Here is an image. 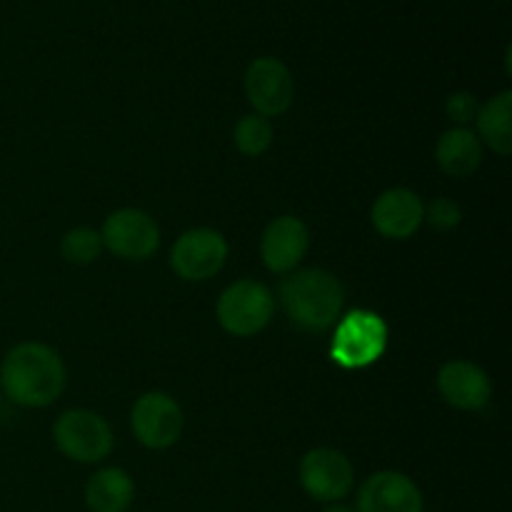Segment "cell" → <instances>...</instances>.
I'll return each instance as SVG.
<instances>
[{"label": "cell", "instance_id": "obj_1", "mask_svg": "<svg viewBox=\"0 0 512 512\" xmlns=\"http://www.w3.org/2000/svg\"><path fill=\"white\" fill-rule=\"evenodd\" d=\"M0 388L23 408H45L65 390V365L50 345L20 343L0 365Z\"/></svg>", "mask_w": 512, "mask_h": 512}, {"label": "cell", "instance_id": "obj_2", "mask_svg": "<svg viewBox=\"0 0 512 512\" xmlns=\"http://www.w3.org/2000/svg\"><path fill=\"white\" fill-rule=\"evenodd\" d=\"M280 300L295 328L303 333H325L340 320L345 290L328 270L308 268L283 280Z\"/></svg>", "mask_w": 512, "mask_h": 512}, {"label": "cell", "instance_id": "obj_3", "mask_svg": "<svg viewBox=\"0 0 512 512\" xmlns=\"http://www.w3.org/2000/svg\"><path fill=\"white\" fill-rule=\"evenodd\" d=\"M388 350V323L373 310H350L335 323L330 358L343 370H363Z\"/></svg>", "mask_w": 512, "mask_h": 512}, {"label": "cell", "instance_id": "obj_4", "mask_svg": "<svg viewBox=\"0 0 512 512\" xmlns=\"http://www.w3.org/2000/svg\"><path fill=\"white\" fill-rule=\"evenodd\" d=\"M273 293L258 280H235L218 300V323L235 338H253L270 323Z\"/></svg>", "mask_w": 512, "mask_h": 512}, {"label": "cell", "instance_id": "obj_5", "mask_svg": "<svg viewBox=\"0 0 512 512\" xmlns=\"http://www.w3.org/2000/svg\"><path fill=\"white\" fill-rule=\"evenodd\" d=\"M55 445L65 458L75 463H100L113 450V430L103 415L93 410H68L58 418L53 428Z\"/></svg>", "mask_w": 512, "mask_h": 512}, {"label": "cell", "instance_id": "obj_6", "mask_svg": "<svg viewBox=\"0 0 512 512\" xmlns=\"http://www.w3.org/2000/svg\"><path fill=\"white\" fill-rule=\"evenodd\" d=\"M228 240L213 228H195L180 235L170 250V268L188 283H203L223 270Z\"/></svg>", "mask_w": 512, "mask_h": 512}, {"label": "cell", "instance_id": "obj_7", "mask_svg": "<svg viewBox=\"0 0 512 512\" xmlns=\"http://www.w3.org/2000/svg\"><path fill=\"white\" fill-rule=\"evenodd\" d=\"M300 485L318 503H340L355 485V468L348 455L333 448H315L300 460Z\"/></svg>", "mask_w": 512, "mask_h": 512}, {"label": "cell", "instance_id": "obj_8", "mask_svg": "<svg viewBox=\"0 0 512 512\" xmlns=\"http://www.w3.org/2000/svg\"><path fill=\"white\" fill-rule=\"evenodd\" d=\"M103 248L123 260H148L160 248V228L145 210L123 208L108 215L100 230Z\"/></svg>", "mask_w": 512, "mask_h": 512}, {"label": "cell", "instance_id": "obj_9", "mask_svg": "<svg viewBox=\"0 0 512 512\" xmlns=\"http://www.w3.org/2000/svg\"><path fill=\"white\" fill-rule=\"evenodd\" d=\"M183 410L170 398L168 393H145L135 400L133 413H130V425L140 445L150 450H165L178 443L183 433Z\"/></svg>", "mask_w": 512, "mask_h": 512}, {"label": "cell", "instance_id": "obj_10", "mask_svg": "<svg viewBox=\"0 0 512 512\" xmlns=\"http://www.w3.org/2000/svg\"><path fill=\"white\" fill-rule=\"evenodd\" d=\"M245 95L263 118H278L293 105L295 83L288 65L278 58H255L245 70Z\"/></svg>", "mask_w": 512, "mask_h": 512}, {"label": "cell", "instance_id": "obj_11", "mask_svg": "<svg viewBox=\"0 0 512 512\" xmlns=\"http://www.w3.org/2000/svg\"><path fill=\"white\" fill-rule=\"evenodd\" d=\"M358 512H425V500L413 478L398 470L370 475L358 490Z\"/></svg>", "mask_w": 512, "mask_h": 512}, {"label": "cell", "instance_id": "obj_12", "mask_svg": "<svg viewBox=\"0 0 512 512\" xmlns=\"http://www.w3.org/2000/svg\"><path fill=\"white\" fill-rule=\"evenodd\" d=\"M310 248V230L295 215H280L265 228L260 240V255L270 273H293Z\"/></svg>", "mask_w": 512, "mask_h": 512}, {"label": "cell", "instance_id": "obj_13", "mask_svg": "<svg viewBox=\"0 0 512 512\" xmlns=\"http://www.w3.org/2000/svg\"><path fill=\"white\" fill-rule=\"evenodd\" d=\"M375 230L388 240L413 238L425 223V205L418 193L408 188H390L373 205Z\"/></svg>", "mask_w": 512, "mask_h": 512}, {"label": "cell", "instance_id": "obj_14", "mask_svg": "<svg viewBox=\"0 0 512 512\" xmlns=\"http://www.w3.org/2000/svg\"><path fill=\"white\" fill-rule=\"evenodd\" d=\"M438 390L458 410H480L493 398V383L480 365L470 360H450L438 373Z\"/></svg>", "mask_w": 512, "mask_h": 512}, {"label": "cell", "instance_id": "obj_15", "mask_svg": "<svg viewBox=\"0 0 512 512\" xmlns=\"http://www.w3.org/2000/svg\"><path fill=\"white\" fill-rule=\"evenodd\" d=\"M435 160H438L440 170L448 173L450 178H468L480 168L483 143H480L473 130L450 128L440 135Z\"/></svg>", "mask_w": 512, "mask_h": 512}, {"label": "cell", "instance_id": "obj_16", "mask_svg": "<svg viewBox=\"0 0 512 512\" xmlns=\"http://www.w3.org/2000/svg\"><path fill=\"white\" fill-rule=\"evenodd\" d=\"M135 500V483L123 468H103L85 485L90 512H128Z\"/></svg>", "mask_w": 512, "mask_h": 512}, {"label": "cell", "instance_id": "obj_17", "mask_svg": "<svg viewBox=\"0 0 512 512\" xmlns=\"http://www.w3.org/2000/svg\"><path fill=\"white\" fill-rule=\"evenodd\" d=\"M512 93L503 90L500 95H495L493 100L478 108L475 115V123H478V140L488 145L490 150H495L498 155H510L512 153Z\"/></svg>", "mask_w": 512, "mask_h": 512}, {"label": "cell", "instance_id": "obj_18", "mask_svg": "<svg viewBox=\"0 0 512 512\" xmlns=\"http://www.w3.org/2000/svg\"><path fill=\"white\" fill-rule=\"evenodd\" d=\"M233 140L240 153L258 158V155H263L273 145V125H270L268 118L258 113L243 115L238 125H235Z\"/></svg>", "mask_w": 512, "mask_h": 512}, {"label": "cell", "instance_id": "obj_19", "mask_svg": "<svg viewBox=\"0 0 512 512\" xmlns=\"http://www.w3.org/2000/svg\"><path fill=\"white\" fill-rule=\"evenodd\" d=\"M60 253L73 265H90L103 253V238L95 228H73L60 240Z\"/></svg>", "mask_w": 512, "mask_h": 512}, {"label": "cell", "instance_id": "obj_20", "mask_svg": "<svg viewBox=\"0 0 512 512\" xmlns=\"http://www.w3.org/2000/svg\"><path fill=\"white\" fill-rule=\"evenodd\" d=\"M425 220L430 223V228L440 230V233H448V230L458 228L460 220H463V210L455 200L450 198H435L433 203L425 208Z\"/></svg>", "mask_w": 512, "mask_h": 512}, {"label": "cell", "instance_id": "obj_21", "mask_svg": "<svg viewBox=\"0 0 512 512\" xmlns=\"http://www.w3.org/2000/svg\"><path fill=\"white\" fill-rule=\"evenodd\" d=\"M445 113H448V118L453 123L465 125L470 120H475V115H478V100H475L473 93L460 90V93L448 95V100H445Z\"/></svg>", "mask_w": 512, "mask_h": 512}, {"label": "cell", "instance_id": "obj_22", "mask_svg": "<svg viewBox=\"0 0 512 512\" xmlns=\"http://www.w3.org/2000/svg\"><path fill=\"white\" fill-rule=\"evenodd\" d=\"M323 512H358V510L350 508V505H345V503H330Z\"/></svg>", "mask_w": 512, "mask_h": 512}]
</instances>
